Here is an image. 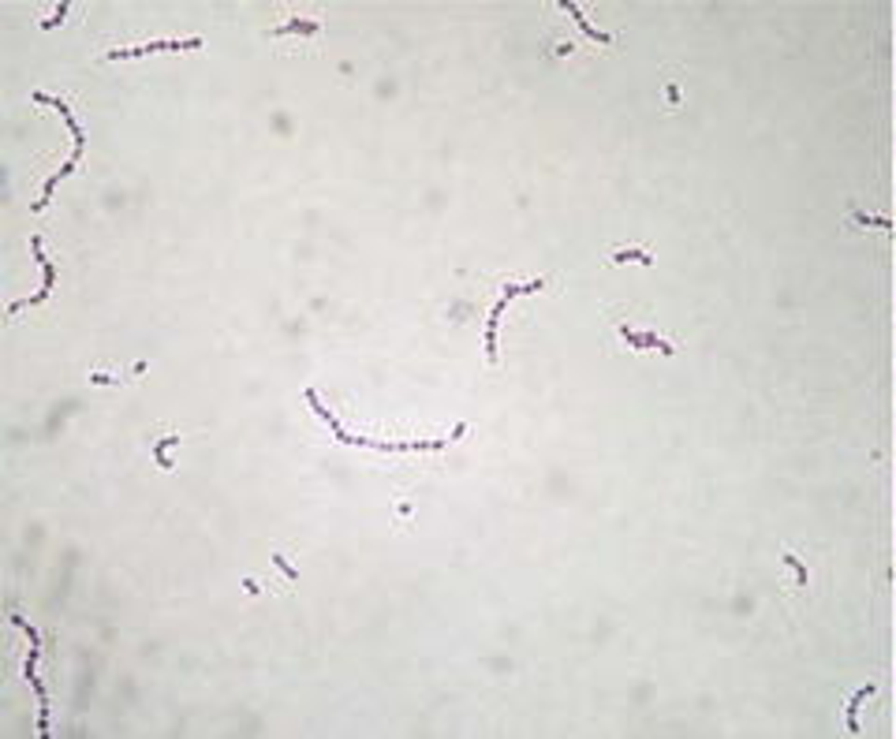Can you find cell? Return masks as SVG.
I'll use <instances>...</instances> for the list:
<instances>
[{
	"instance_id": "1",
	"label": "cell",
	"mask_w": 896,
	"mask_h": 739,
	"mask_svg": "<svg viewBox=\"0 0 896 739\" xmlns=\"http://www.w3.org/2000/svg\"><path fill=\"white\" fill-rule=\"evenodd\" d=\"M16 624L30 635V657H26V680H30V687H34V694H37V706H42V717H37V732L42 735H49V698H45V687H42V680H37V672H34V661H37V631L26 624L23 616H16Z\"/></svg>"
},
{
	"instance_id": "2",
	"label": "cell",
	"mask_w": 896,
	"mask_h": 739,
	"mask_svg": "<svg viewBox=\"0 0 896 739\" xmlns=\"http://www.w3.org/2000/svg\"><path fill=\"white\" fill-rule=\"evenodd\" d=\"M202 37H187V42H146V45H131V49H109L105 60H131V57H150V52H165V49H199Z\"/></svg>"
},
{
	"instance_id": "3",
	"label": "cell",
	"mask_w": 896,
	"mask_h": 739,
	"mask_svg": "<svg viewBox=\"0 0 896 739\" xmlns=\"http://www.w3.org/2000/svg\"><path fill=\"white\" fill-rule=\"evenodd\" d=\"M30 247H34V258L42 261V269H45V284H42V292H37V295L23 299V302H11V314H16V310H26V307H37V302H45V299H49V292H52V284H57V266H52V261L45 258V250H42V235H34Z\"/></svg>"
},
{
	"instance_id": "4",
	"label": "cell",
	"mask_w": 896,
	"mask_h": 739,
	"mask_svg": "<svg viewBox=\"0 0 896 739\" xmlns=\"http://www.w3.org/2000/svg\"><path fill=\"white\" fill-rule=\"evenodd\" d=\"M322 30V23H314V19H292V23H284V26H276V30H269V37H284V34H318Z\"/></svg>"
},
{
	"instance_id": "5",
	"label": "cell",
	"mask_w": 896,
	"mask_h": 739,
	"mask_svg": "<svg viewBox=\"0 0 896 739\" xmlns=\"http://www.w3.org/2000/svg\"><path fill=\"white\" fill-rule=\"evenodd\" d=\"M172 444H179V433H168V437H161V441L153 444V459H157L165 471L172 467V459H168V448H172Z\"/></svg>"
},
{
	"instance_id": "6",
	"label": "cell",
	"mask_w": 896,
	"mask_h": 739,
	"mask_svg": "<svg viewBox=\"0 0 896 739\" xmlns=\"http://www.w3.org/2000/svg\"><path fill=\"white\" fill-rule=\"evenodd\" d=\"M273 564H276V567H281V572H284L288 579H299V572H295V567H292V564H288V560L281 557V552H276V557H273Z\"/></svg>"
},
{
	"instance_id": "7",
	"label": "cell",
	"mask_w": 896,
	"mask_h": 739,
	"mask_svg": "<svg viewBox=\"0 0 896 739\" xmlns=\"http://www.w3.org/2000/svg\"><path fill=\"white\" fill-rule=\"evenodd\" d=\"M68 11H71L68 4H60V8H57V16H52V19H45L42 26H45V30H52V26H57V23H64V16H68Z\"/></svg>"
}]
</instances>
